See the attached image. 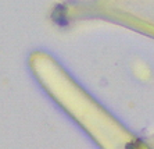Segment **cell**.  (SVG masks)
Returning <instances> with one entry per match:
<instances>
[{
	"label": "cell",
	"mask_w": 154,
	"mask_h": 149,
	"mask_svg": "<svg viewBox=\"0 0 154 149\" xmlns=\"http://www.w3.org/2000/svg\"><path fill=\"white\" fill-rule=\"evenodd\" d=\"M126 149H140V148H139V145H136V144H129Z\"/></svg>",
	"instance_id": "obj_1"
}]
</instances>
